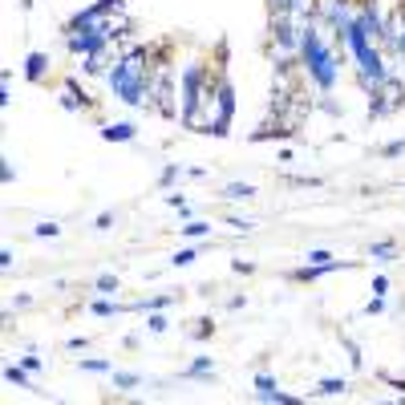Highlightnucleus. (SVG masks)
<instances>
[{
	"label": "nucleus",
	"mask_w": 405,
	"mask_h": 405,
	"mask_svg": "<svg viewBox=\"0 0 405 405\" xmlns=\"http://www.w3.org/2000/svg\"><path fill=\"white\" fill-rule=\"evenodd\" d=\"M344 389H349V381H344V377H324V381H320V397H337V393H344Z\"/></svg>",
	"instance_id": "nucleus-8"
},
{
	"label": "nucleus",
	"mask_w": 405,
	"mask_h": 405,
	"mask_svg": "<svg viewBox=\"0 0 405 405\" xmlns=\"http://www.w3.org/2000/svg\"><path fill=\"white\" fill-rule=\"evenodd\" d=\"M98 292L114 296V292H118V276H110V272H106V276H98Z\"/></svg>",
	"instance_id": "nucleus-17"
},
{
	"label": "nucleus",
	"mask_w": 405,
	"mask_h": 405,
	"mask_svg": "<svg viewBox=\"0 0 405 405\" xmlns=\"http://www.w3.org/2000/svg\"><path fill=\"white\" fill-rule=\"evenodd\" d=\"M369 255H373V260H393V255H397V243H373Z\"/></svg>",
	"instance_id": "nucleus-13"
},
{
	"label": "nucleus",
	"mask_w": 405,
	"mask_h": 405,
	"mask_svg": "<svg viewBox=\"0 0 405 405\" xmlns=\"http://www.w3.org/2000/svg\"><path fill=\"white\" fill-rule=\"evenodd\" d=\"M4 381H9V385H16V389H33V381H29V369L25 365H9V369H4Z\"/></svg>",
	"instance_id": "nucleus-7"
},
{
	"label": "nucleus",
	"mask_w": 405,
	"mask_h": 405,
	"mask_svg": "<svg viewBox=\"0 0 405 405\" xmlns=\"http://www.w3.org/2000/svg\"><path fill=\"white\" fill-rule=\"evenodd\" d=\"M77 365H81V373H110V361H98V357H93V361H77Z\"/></svg>",
	"instance_id": "nucleus-15"
},
{
	"label": "nucleus",
	"mask_w": 405,
	"mask_h": 405,
	"mask_svg": "<svg viewBox=\"0 0 405 405\" xmlns=\"http://www.w3.org/2000/svg\"><path fill=\"white\" fill-rule=\"evenodd\" d=\"M187 240H202V235H211V223H202V219H190L187 227H178Z\"/></svg>",
	"instance_id": "nucleus-10"
},
{
	"label": "nucleus",
	"mask_w": 405,
	"mask_h": 405,
	"mask_svg": "<svg viewBox=\"0 0 405 405\" xmlns=\"http://www.w3.org/2000/svg\"><path fill=\"white\" fill-rule=\"evenodd\" d=\"M401 101H405V86L397 81V77H389V81H385L377 93H373V106H369V114H373V118H389L393 110L401 106Z\"/></svg>",
	"instance_id": "nucleus-3"
},
{
	"label": "nucleus",
	"mask_w": 405,
	"mask_h": 405,
	"mask_svg": "<svg viewBox=\"0 0 405 405\" xmlns=\"http://www.w3.org/2000/svg\"><path fill=\"white\" fill-rule=\"evenodd\" d=\"M178 175H183V166H178V163H175V166H166V170H163V178H158V187H170V183H175Z\"/></svg>",
	"instance_id": "nucleus-19"
},
{
	"label": "nucleus",
	"mask_w": 405,
	"mask_h": 405,
	"mask_svg": "<svg viewBox=\"0 0 405 405\" xmlns=\"http://www.w3.org/2000/svg\"><path fill=\"white\" fill-rule=\"evenodd\" d=\"M267 389H276V381L267 377V373H255V393H267Z\"/></svg>",
	"instance_id": "nucleus-20"
},
{
	"label": "nucleus",
	"mask_w": 405,
	"mask_h": 405,
	"mask_svg": "<svg viewBox=\"0 0 405 405\" xmlns=\"http://www.w3.org/2000/svg\"><path fill=\"white\" fill-rule=\"evenodd\" d=\"M146 329H150V332H166V329H170V324H166V317H158V312H150V317H146Z\"/></svg>",
	"instance_id": "nucleus-18"
},
{
	"label": "nucleus",
	"mask_w": 405,
	"mask_h": 405,
	"mask_svg": "<svg viewBox=\"0 0 405 405\" xmlns=\"http://www.w3.org/2000/svg\"><path fill=\"white\" fill-rule=\"evenodd\" d=\"M110 377H114V385H118V389H134V385H142V377H138V373H114V369H110Z\"/></svg>",
	"instance_id": "nucleus-12"
},
{
	"label": "nucleus",
	"mask_w": 405,
	"mask_h": 405,
	"mask_svg": "<svg viewBox=\"0 0 405 405\" xmlns=\"http://www.w3.org/2000/svg\"><path fill=\"white\" fill-rule=\"evenodd\" d=\"M45 73H49V57H45V53H29L25 57V77L29 81H45Z\"/></svg>",
	"instance_id": "nucleus-5"
},
{
	"label": "nucleus",
	"mask_w": 405,
	"mask_h": 405,
	"mask_svg": "<svg viewBox=\"0 0 405 405\" xmlns=\"http://www.w3.org/2000/svg\"><path fill=\"white\" fill-rule=\"evenodd\" d=\"M21 365H25V369H29V373H37V369H41V357H33V353H29V357H25V361H21Z\"/></svg>",
	"instance_id": "nucleus-24"
},
{
	"label": "nucleus",
	"mask_w": 405,
	"mask_h": 405,
	"mask_svg": "<svg viewBox=\"0 0 405 405\" xmlns=\"http://www.w3.org/2000/svg\"><path fill=\"white\" fill-rule=\"evenodd\" d=\"M195 260H199V252H195V247H183L170 264H175V267H187V264H195Z\"/></svg>",
	"instance_id": "nucleus-16"
},
{
	"label": "nucleus",
	"mask_w": 405,
	"mask_h": 405,
	"mask_svg": "<svg viewBox=\"0 0 405 405\" xmlns=\"http://www.w3.org/2000/svg\"><path fill=\"white\" fill-rule=\"evenodd\" d=\"M401 86H405V77H401Z\"/></svg>",
	"instance_id": "nucleus-27"
},
{
	"label": "nucleus",
	"mask_w": 405,
	"mask_h": 405,
	"mask_svg": "<svg viewBox=\"0 0 405 405\" xmlns=\"http://www.w3.org/2000/svg\"><path fill=\"white\" fill-rule=\"evenodd\" d=\"M385 288H389V280H385V276L373 280V292H377V296H385Z\"/></svg>",
	"instance_id": "nucleus-26"
},
{
	"label": "nucleus",
	"mask_w": 405,
	"mask_h": 405,
	"mask_svg": "<svg viewBox=\"0 0 405 405\" xmlns=\"http://www.w3.org/2000/svg\"><path fill=\"white\" fill-rule=\"evenodd\" d=\"M381 154H385V158H397V154H405V142H389Z\"/></svg>",
	"instance_id": "nucleus-22"
},
{
	"label": "nucleus",
	"mask_w": 405,
	"mask_h": 405,
	"mask_svg": "<svg viewBox=\"0 0 405 405\" xmlns=\"http://www.w3.org/2000/svg\"><path fill=\"white\" fill-rule=\"evenodd\" d=\"M89 312H93V317H118V312H122V304H114V300H93V304H89Z\"/></svg>",
	"instance_id": "nucleus-11"
},
{
	"label": "nucleus",
	"mask_w": 405,
	"mask_h": 405,
	"mask_svg": "<svg viewBox=\"0 0 405 405\" xmlns=\"http://www.w3.org/2000/svg\"><path fill=\"white\" fill-rule=\"evenodd\" d=\"M223 199L247 202V199H255V187H252V183H227V187H223Z\"/></svg>",
	"instance_id": "nucleus-6"
},
{
	"label": "nucleus",
	"mask_w": 405,
	"mask_h": 405,
	"mask_svg": "<svg viewBox=\"0 0 405 405\" xmlns=\"http://www.w3.org/2000/svg\"><path fill=\"white\" fill-rule=\"evenodd\" d=\"M381 308H385V300H381V296H373V300H369V308H365V312H369V317H373V312H381Z\"/></svg>",
	"instance_id": "nucleus-25"
},
{
	"label": "nucleus",
	"mask_w": 405,
	"mask_h": 405,
	"mask_svg": "<svg viewBox=\"0 0 405 405\" xmlns=\"http://www.w3.org/2000/svg\"><path fill=\"white\" fill-rule=\"evenodd\" d=\"M101 138L106 142H134L138 138V126L134 122H110V126H101Z\"/></svg>",
	"instance_id": "nucleus-4"
},
{
	"label": "nucleus",
	"mask_w": 405,
	"mask_h": 405,
	"mask_svg": "<svg viewBox=\"0 0 405 405\" xmlns=\"http://www.w3.org/2000/svg\"><path fill=\"white\" fill-rule=\"evenodd\" d=\"M150 77H154L150 49H130V53H122V61L106 73V86H110V93H114L118 101H126V106H142V110H154Z\"/></svg>",
	"instance_id": "nucleus-1"
},
{
	"label": "nucleus",
	"mask_w": 405,
	"mask_h": 405,
	"mask_svg": "<svg viewBox=\"0 0 405 405\" xmlns=\"http://www.w3.org/2000/svg\"><path fill=\"white\" fill-rule=\"evenodd\" d=\"M341 57H344V45L332 41L320 25H308L304 29V41H300V65L304 73L312 77V86L320 89V98H329L337 77H341Z\"/></svg>",
	"instance_id": "nucleus-2"
},
{
	"label": "nucleus",
	"mask_w": 405,
	"mask_h": 405,
	"mask_svg": "<svg viewBox=\"0 0 405 405\" xmlns=\"http://www.w3.org/2000/svg\"><path fill=\"white\" fill-rule=\"evenodd\" d=\"M33 235H37V240H57V235H61V227H57V223H37V227H33Z\"/></svg>",
	"instance_id": "nucleus-14"
},
{
	"label": "nucleus",
	"mask_w": 405,
	"mask_h": 405,
	"mask_svg": "<svg viewBox=\"0 0 405 405\" xmlns=\"http://www.w3.org/2000/svg\"><path fill=\"white\" fill-rule=\"evenodd\" d=\"M65 349H69V353H81V349H86V337H69V341H65Z\"/></svg>",
	"instance_id": "nucleus-23"
},
{
	"label": "nucleus",
	"mask_w": 405,
	"mask_h": 405,
	"mask_svg": "<svg viewBox=\"0 0 405 405\" xmlns=\"http://www.w3.org/2000/svg\"><path fill=\"white\" fill-rule=\"evenodd\" d=\"M308 264H332V255L324 247H317V252H308Z\"/></svg>",
	"instance_id": "nucleus-21"
},
{
	"label": "nucleus",
	"mask_w": 405,
	"mask_h": 405,
	"mask_svg": "<svg viewBox=\"0 0 405 405\" xmlns=\"http://www.w3.org/2000/svg\"><path fill=\"white\" fill-rule=\"evenodd\" d=\"M215 373V365H211V357H199L190 369H183V377H211Z\"/></svg>",
	"instance_id": "nucleus-9"
}]
</instances>
